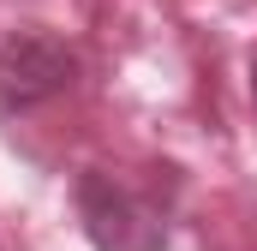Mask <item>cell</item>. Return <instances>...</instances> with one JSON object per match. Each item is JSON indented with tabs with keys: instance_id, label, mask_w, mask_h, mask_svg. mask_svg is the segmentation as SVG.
<instances>
[{
	"instance_id": "cell-2",
	"label": "cell",
	"mask_w": 257,
	"mask_h": 251,
	"mask_svg": "<svg viewBox=\"0 0 257 251\" xmlns=\"http://www.w3.org/2000/svg\"><path fill=\"white\" fill-rule=\"evenodd\" d=\"M78 78V54L48 30H18L0 42V114H30Z\"/></svg>"
},
{
	"instance_id": "cell-1",
	"label": "cell",
	"mask_w": 257,
	"mask_h": 251,
	"mask_svg": "<svg viewBox=\"0 0 257 251\" xmlns=\"http://www.w3.org/2000/svg\"><path fill=\"white\" fill-rule=\"evenodd\" d=\"M78 221L96 251H168V209L102 168L78 174Z\"/></svg>"
},
{
	"instance_id": "cell-3",
	"label": "cell",
	"mask_w": 257,
	"mask_h": 251,
	"mask_svg": "<svg viewBox=\"0 0 257 251\" xmlns=\"http://www.w3.org/2000/svg\"><path fill=\"white\" fill-rule=\"evenodd\" d=\"M251 96H257V60H251Z\"/></svg>"
}]
</instances>
